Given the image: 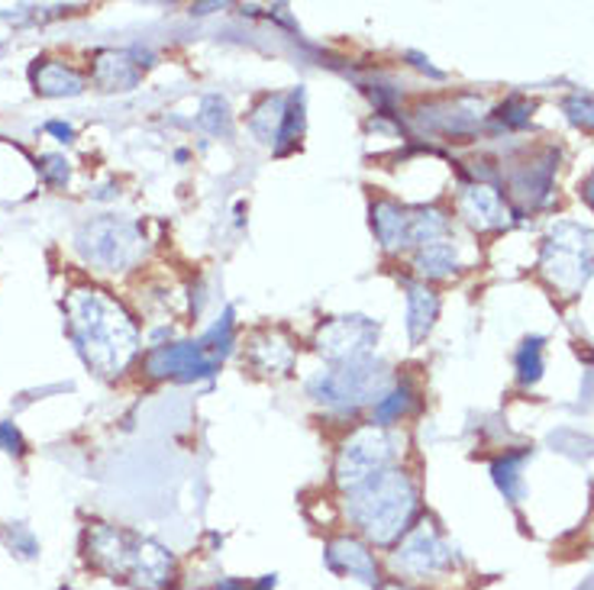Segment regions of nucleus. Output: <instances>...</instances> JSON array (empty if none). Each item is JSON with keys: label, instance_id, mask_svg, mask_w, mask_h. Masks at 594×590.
<instances>
[{"label": "nucleus", "instance_id": "4be33fe9", "mask_svg": "<svg viewBox=\"0 0 594 590\" xmlns=\"http://www.w3.org/2000/svg\"><path fill=\"white\" fill-rule=\"evenodd\" d=\"M540 374H543V339L540 335H533V339H526L523 345H520L518 352V377L520 384H536L540 381Z\"/></svg>", "mask_w": 594, "mask_h": 590}, {"label": "nucleus", "instance_id": "6ab92c4d", "mask_svg": "<svg viewBox=\"0 0 594 590\" xmlns=\"http://www.w3.org/2000/svg\"><path fill=\"white\" fill-rule=\"evenodd\" d=\"M553 172H556L553 158L550 162H536V165L523 168L518 178H514V190H518L520 197L530 200V207H536V204L546 200V194L553 187Z\"/></svg>", "mask_w": 594, "mask_h": 590}, {"label": "nucleus", "instance_id": "dca6fc26", "mask_svg": "<svg viewBox=\"0 0 594 590\" xmlns=\"http://www.w3.org/2000/svg\"><path fill=\"white\" fill-rule=\"evenodd\" d=\"M33 84L45 97H74L84 91V77L62 62H42L33 69Z\"/></svg>", "mask_w": 594, "mask_h": 590}, {"label": "nucleus", "instance_id": "0eeeda50", "mask_svg": "<svg viewBox=\"0 0 594 590\" xmlns=\"http://www.w3.org/2000/svg\"><path fill=\"white\" fill-rule=\"evenodd\" d=\"M452 568V549L445 546V539L437 532V526L430 519L410 526L408 536L401 539V546L391 552V571L398 575V581H427L445 575Z\"/></svg>", "mask_w": 594, "mask_h": 590}, {"label": "nucleus", "instance_id": "ddd939ff", "mask_svg": "<svg viewBox=\"0 0 594 590\" xmlns=\"http://www.w3.org/2000/svg\"><path fill=\"white\" fill-rule=\"evenodd\" d=\"M249 362L262 374H288L295 365V345L281 332H262L249 345Z\"/></svg>", "mask_w": 594, "mask_h": 590}, {"label": "nucleus", "instance_id": "b1692460", "mask_svg": "<svg viewBox=\"0 0 594 590\" xmlns=\"http://www.w3.org/2000/svg\"><path fill=\"white\" fill-rule=\"evenodd\" d=\"M565 113L575 126L582 130H592L594 126V97H585V94H575L565 101Z\"/></svg>", "mask_w": 594, "mask_h": 590}, {"label": "nucleus", "instance_id": "39448f33", "mask_svg": "<svg viewBox=\"0 0 594 590\" xmlns=\"http://www.w3.org/2000/svg\"><path fill=\"white\" fill-rule=\"evenodd\" d=\"M543 275L556 284L565 297L578 294L582 284L594 271V232L578 222H559L550 232L543 256H540Z\"/></svg>", "mask_w": 594, "mask_h": 590}, {"label": "nucleus", "instance_id": "9b49d317", "mask_svg": "<svg viewBox=\"0 0 594 590\" xmlns=\"http://www.w3.org/2000/svg\"><path fill=\"white\" fill-rule=\"evenodd\" d=\"M327 565L330 571L342 575V578H352L366 588H378L381 578H378V561L375 552L369 549V542L362 539H352V536H339L327 546Z\"/></svg>", "mask_w": 594, "mask_h": 590}, {"label": "nucleus", "instance_id": "bb28decb", "mask_svg": "<svg viewBox=\"0 0 594 590\" xmlns=\"http://www.w3.org/2000/svg\"><path fill=\"white\" fill-rule=\"evenodd\" d=\"M0 443H7V452H20L23 443H20V433L10 426V423H0Z\"/></svg>", "mask_w": 594, "mask_h": 590}, {"label": "nucleus", "instance_id": "f8f14e48", "mask_svg": "<svg viewBox=\"0 0 594 590\" xmlns=\"http://www.w3.org/2000/svg\"><path fill=\"white\" fill-rule=\"evenodd\" d=\"M459 214L469 220V226H475V229H504V226L511 222L501 194L488 185L469 187V190L459 197Z\"/></svg>", "mask_w": 594, "mask_h": 590}, {"label": "nucleus", "instance_id": "393cba45", "mask_svg": "<svg viewBox=\"0 0 594 590\" xmlns=\"http://www.w3.org/2000/svg\"><path fill=\"white\" fill-rule=\"evenodd\" d=\"M530 113H533V104H526L523 97H511L508 104H501L498 120H501V123H508L511 130H520V126H526V123H530Z\"/></svg>", "mask_w": 594, "mask_h": 590}, {"label": "nucleus", "instance_id": "6e6552de", "mask_svg": "<svg viewBox=\"0 0 594 590\" xmlns=\"http://www.w3.org/2000/svg\"><path fill=\"white\" fill-rule=\"evenodd\" d=\"M395 458V443L381 426L359 429L349 443L339 448L336 458V484L342 490H356L359 484H366L375 475L388 472Z\"/></svg>", "mask_w": 594, "mask_h": 590}, {"label": "nucleus", "instance_id": "aec40b11", "mask_svg": "<svg viewBox=\"0 0 594 590\" xmlns=\"http://www.w3.org/2000/svg\"><path fill=\"white\" fill-rule=\"evenodd\" d=\"M526 448H520V452H508L504 458H498L494 465H491V475H494V484L501 487V494L508 497V500H518L520 494H523V478H520V465L526 462Z\"/></svg>", "mask_w": 594, "mask_h": 590}, {"label": "nucleus", "instance_id": "1a4fd4ad", "mask_svg": "<svg viewBox=\"0 0 594 590\" xmlns=\"http://www.w3.org/2000/svg\"><path fill=\"white\" fill-rule=\"evenodd\" d=\"M378 342V327L366 317H339L317 332V352L334 365L366 362Z\"/></svg>", "mask_w": 594, "mask_h": 590}, {"label": "nucleus", "instance_id": "412c9836", "mask_svg": "<svg viewBox=\"0 0 594 590\" xmlns=\"http://www.w3.org/2000/svg\"><path fill=\"white\" fill-rule=\"evenodd\" d=\"M285 116H288L285 97H268V101L262 104L259 111L253 113V130L259 133L262 143H278V139H281V130H285Z\"/></svg>", "mask_w": 594, "mask_h": 590}, {"label": "nucleus", "instance_id": "2eb2a0df", "mask_svg": "<svg viewBox=\"0 0 594 590\" xmlns=\"http://www.w3.org/2000/svg\"><path fill=\"white\" fill-rule=\"evenodd\" d=\"M94 81L104 91H130L140 81V62H133L126 52H101L94 65Z\"/></svg>", "mask_w": 594, "mask_h": 590}, {"label": "nucleus", "instance_id": "f3484780", "mask_svg": "<svg viewBox=\"0 0 594 590\" xmlns=\"http://www.w3.org/2000/svg\"><path fill=\"white\" fill-rule=\"evenodd\" d=\"M437 313H440V297L427 284H408V332L413 342H420L433 330Z\"/></svg>", "mask_w": 594, "mask_h": 590}, {"label": "nucleus", "instance_id": "a211bd4d", "mask_svg": "<svg viewBox=\"0 0 594 590\" xmlns=\"http://www.w3.org/2000/svg\"><path fill=\"white\" fill-rule=\"evenodd\" d=\"M413 268L423 275V278H449L455 268H459V256H455V246L449 239H440L433 246H423L413 259Z\"/></svg>", "mask_w": 594, "mask_h": 590}, {"label": "nucleus", "instance_id": "f03ea898", "mask_svg": "<svg viewBox=\"0 0 594 590\" xmlns=\"http://www.w3.org/2000/svg\"><path fill=\"white\" fill-rule=\"evenodd\" d=\"M346 514L352 526L375 542L391 546L408 536L417 517V484L404 472H381L356 490H346Z\"/></svg>", "mask_w": 594, "mask_h": 590}, {"label": "nucleus", "instance_id": "5701e85b", "mask_svg": "<svg viewBox=\"0 0 594 590\" xmlns=\"http://www.w3.org/2000/svg\"><path fill=\"white\" fill-rule=\"evenodd\" d=\"M410 404H413V394H410L408 384H401L398 391L385 394V397L375 404V423H378V426H388V423L401 420L410 410Z\"/></svg>", "mask_w": 594, "mask_h": 590}, {"label": "nucleus", "instance_id": "a878e982", "mask_svg": "<svg viewBox=\"0 0 594 590\" xmlns=\"http://www.w3.org/2000/svg\"><path fill=\"white\" fill-rule=\"evenodd\" d=\"M42 162H45V165H42V175H45L49 185H65V182H69V162H65V158L45 155Z\"/></svg>", "mask_w": 594, "mask_h": 590}, {"label": "nucleus", "instance_id": "20e7f679", "mask_svg": "<svg viewBox=\"0 0 594 590\" xmlns=\"http://www.w3.org/2000/svg\"><path fill=\"white\" fill-rule=\"evenodd\" d=\"M388 387H391L388 369L366 359L356 365H339L336 371L317 374L310 381V397L336 413H352L359 406L378 404L388 394Z\"/></svg>", "mask_w": 594, "mask_h": 590}, {"label": "nucleus", "instance_id": "f257e3e1", "mask_svg": "<svg viewBox=\"0 0 594 590\" xmlns=\"http://www.w3.org/2000/svg\"><path fill=\"white\" fill-rule=\"evenodd\" d=\"M69 310V330L81 359L98 374H120L133 362L140 349V332L133 327L130 313L94 288L72 291L65 300Z\"/></svg>", "mask_w": 594, "mask_h": 590}, {"label": "nucleus", "instance_id": "4468645a", "mask_svg": "<svg viewBox=\"0 0 594 590\" xmlns=\"http://www.w3.org/2000/svg\"><path fill=\"white\" fill-rule=\"evenodd\" d=\"M371 222L388 252H401L410 246V214L398 204H375L371 207Z\"/></svg>", "mask_w": 594, "mask_h": 590}, {"label": "nucleus", "instance_id": "cd10ccee", "mask_svg": "<svg viewBox=\"0 0 594 590\" xmlns=\"http://www.w3.org/2000/svg\"><path fill=\"white\" fill-rule=\"evenodd\" d=\"M45 130H49V133H55L62 143H69V139H72V126H65V123H49Z\"/></svg>", "mask_w": 594, "mask_h": 590}, {"label": "nucleus", "instance_id": "7ed1b4c3", "mask_svg": "<svg viewBox=\"0 0 594 590\" xmlns=\"http://www.w3.org/2000/svg\"><path fill=\"white\" fill-rule=\"evenodd\" d=\"M88 555L107 575L143 590H165L175 581V558L168 549L104 522L88 532Z\"/></svg>", "mask_w": 594, "mask_h": 590}, {"label": "nucleus", "instance_id": "423d86ee", "mask_svg": "<svg viewBox=\"0 0 594 590\" xmlns=\"http://www.w3.org/2000/svg\"><path fill=\"white\" fill-rule=\"evenodd\" d=\"M78 252L98 271H126L143 256V236L133 222L101 217L78 232Z\"/></svg>", "mask_w": 594, "mask_h": 590}, {"label": "nucleus", "instance_id": "c85d7f7f", "mask_svg": "<svg viewBox=\"0 0 594 590\" xmlns=\"http://www.w3.org/2000/svg\"><path fill=\"white\" fill-rule=\"evenodd\" d=\"M582 194H585V200H588V207L594 210V175L585 182V187H582Z\"/></svg>", "mask_w": 594, "mask_h": 590}, {"label": "nucleus", "instance_id": "9d476101", "mask_svg": "<svg viewBox=\"0 0 594 590\" xmlns=\"http://www.w3.org/2000/svg\"><path fill=\"white\" fill-rule=\"evenodd\" d=\"M217 359L201 345V342H182V345H158L146 359V371L152 377H178V381H194V377H211L217 371Z\"/></svg>", "mask_w": 594, "mask_h": 590}]
</instances>
